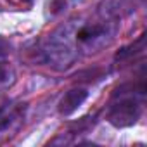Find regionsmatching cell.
Listing matches in <instances>:
<instances>
[{
	"label": "cell",
	"mask_w": 147,
	"mask_h": 147,
	"mask_svg": "<svg viewBox=\"0 0 147 147\" xmlns=\"http://www.w3.org/2000/svg\"><path fill=\"white\" fill-rule=\"evenodd\" d=\"M138 114H140L138 102L133 97H123V99H119V102H116L111 107V111H109V121L114 126L123 128V126L133 125L138 119Z\"/></svg>",
	"instance_id": "6da1fadb"
},
{
	"label": "cell",
	"mask_w": 147,
	"mask_h": 147,
	"mask_svg": "<svg viewBox=\"0 0 147 147\" xmlns=\"http://www.w3.org/2000/svg\"><path fill=\"white\" fill-rule=\"evenodd\" d=\"M88 97V92L87 88H73L69 92H66V95L61 99L59 102V113L64 114V116H69L75 113Z\"/></svg>",
	"instance_id": "7a4b0ae2"
},
{
	"label": "cell",
	"mask_w": 147,
	"mask_h": 147,
	"mask_svg": "<svg viewBox=\"0 0 147 147\" xmlns=\"http://www.w3.org/2000/svg\"><path fill=\"white\" fill-rule=\"evenodd\" d=\"M16 116H18V111L14 109V106H9V104L2 106L0 107V128H7Z\"/></svg>",
	"instance_id": "3957f363"
},
{
	"label": "cell",
	"mask_w": 147,
	"mask_h": 147,
	"mask_svg": "<svg viewBox=\"0 0 147 147\" xmlns=\"http://www.w3.org/2000/svg\"><path fill=\"white\" fill-rule=\"evenodd\" d=\"M104 30H102V26H97V24H88V26H83L80 31H78V40L80 42H87V40H92V38H95V36H99L100 33H102Z\"/></svg>",
	"instance_id": "277c9868"
},
{
	"label": "cell",
	"mask_w": 147,
	"mask_h": 147,
	"mask_svg": "<svg viewBox=\"0 0 147 147\" xmlns=\"http://www.w3.org/2000/svg\"><path fill=\"white\" fill-rule=\"evenodd\" d=\"M5 80V71H4V67L0 66V82H4Z\"/></svg>",
	"instance_id": "5b68a950"
}]
</instances>
